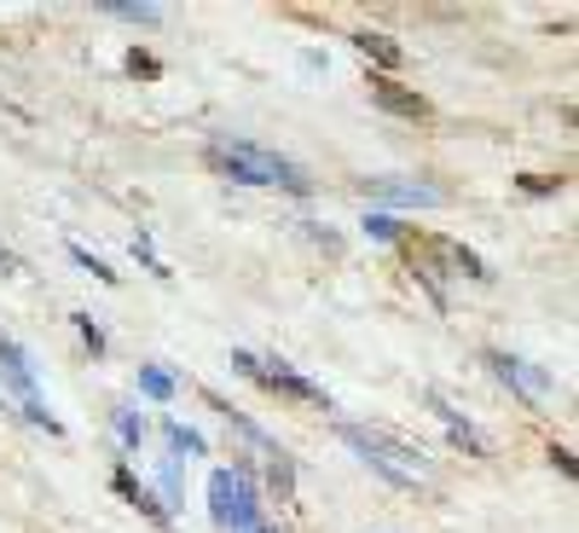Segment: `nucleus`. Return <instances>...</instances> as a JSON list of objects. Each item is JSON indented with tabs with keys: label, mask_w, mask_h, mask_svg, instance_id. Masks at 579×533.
Returning <instances> with one entry per match:
<instances>
[{
	"label": "nucleus",
	"mask_w": 579,
	"mask_h": 533,
	"mask_svg": "<svg viewBox=\"0 0 579 533\" xmlns=\"http://www.w3.org/2000/svg\"><path fill=\"white\" fill-rule=\"evenodd\" d=\"M111 18H122V24H162V7H134V0H116V7H105Z\"/></svg>",
	"instance_id": "nucleus-11"
},
{
	"label": "nucleus",
	"mask_w": 579,
	"mask_h": 533,
	"mask_svg": "<svg viewBox=\"0 0 579 533\" xmlns=\"http://www.w3.org/2000/svg\"><path fill=\"white\" fill-rule=\"evenodd\" d=\"M371 197H388V203H441L434 186H418V180H360Z\"/></svg>",
	"instance_id": "nucleus-7"
},
{
	"label": "nucleus",
	"mask_w": 579,
	"mask_h": 533,
	"mask_svg": "<svg viewBox=\"0 0 579 533\" xmlns=\"http://www.w3.org/2000/svg\"><path fill=\"white\" fill-rule=\"evenodd\" d=\"M70 256H76V261H81V266H88V273H99V279H105V284H111V279H116V273H111V266H105V261H99V256H93V250H81V243H76V250H70Z\"/></svg>",
	"instance_id": "nucleus-16"
},
{
	"label": "nucleus",
	"mask_w": 579,
	"mask_h": 533,
	"mask_svg": "<svg viewBox=\"0 0 579 533\" xmlns=\"http://www.w3.org/2000/svg\"><path fill=\"white\" fill-rule=\"evenodd\" d=\"M354 47H360L365 58H377L383 70H400V58H406V53H400V41H395V35H383V30H354Z\"/></svg>",
	"instance_id": "nucleus-8"
},
{
	"label": "nucleus",
	"mask_w": 579,
	"mask_h": 533,
	"mask_svg": "<svg viewBox=\"0 0 579 533\" xmlns=\"http://www.w3.org/2000/svg\"><path fill=\"white\" fill-rule=\"evenodd\" d=\"M76 331H81V337H88V348H93V354H99V348H105V331H99V325H93V319H76Z\"/></svg>",
	"instance_id": "nucleus-17"
},
{
	"label": "nucleus",
	"mask_w": 579,
	"mask_h": 533,
	"mask_svg": "<svg viewBox=\"0 0 579 533\" xmlns=\"http://www.w3.org/2000/svg\"><path fill=\"white\" fill-rule=\"evenodd\" d=\"M116 429H122V441H128V446H139V441H145V423H139L134 412H116Z\"/></svg>",
	"instance_id": "nucleus-15"
},
{
	"label": "nucleus",
	"mask_w": 579,
	"mask_h": 533,
	"mask_svg": "<svg viewBox=\"0 0 579 533\" xmlns=\"http://www.w3.org/2000/svg\"><path fill=\"white\" fill-rule=\"evenodd\" d=\"M487 365H492V372H499L527 406H545V400H550V372H540V365H527V360H515V354H499V348L487 354Z\"/></svg>",
	"instance_id": "nucleus-4"
},
{
	"label": "nucleus",
	"mask_w": 579,
	"mask_h": 533,
	"mask_svg": "<svg viewBox=\"0 0 579 533\" xmlns=\"http://www.w3.org/2000/svg\"><path fill=\"white\" fill-rule=\"evenodd\" d=\"M342 446L354 458H365L377 476H388L395 487H429V458L418 453V446H406V441H395V435H383V429H360V423H342Z\"/></svg>",
	"instance_id": "nucleus-1"
},
{
	"label": "nucleus",
	"mask_w": 579,
	"mask_h": 533,
	"mask_svg": "<svg viewBox=\"0 0 579 533\" xmlns=\"http://www.w3.org/2000/svg\"><path fill=\"white\" fill-rule=\"evenodd\" d=\"M256 533H273V528H256Z\"/></svg>",
	"instance_id": "nucleus-19"
},
{
	"label": "nucleus",
	"mask_w": 579,
	"mask_h": 533,
	"mask_svg": "<svg viewBox=\"0 0 579 533\" xmlns=\"http://www.w3.org/2000/svg\"><path fill=\"white\" fill-rule=\"evenodd\" d=\"M429 412H434V418H441V423H446V435H452V441H458V446H464V453H469V458H487V453H492L487 429H475V423H469L464 412H452V406H446V395H429Z\"/></svg>",
	"instance_id": "nucleus-5"
},
{
	"label": "nucleus",
	"mask_w": 579,
	"mask_h": 533,
	"mask_svg": "<svg viewBox=\"0 0 579 533\" xmlns=\"http://www.w3.org/2000/svg\"><path fill=\"white\" fill-rule=\"evenodd\" d=\"M209 494H215V522L232 528V510H238V469H215V476H209Z\"/></svg>",
	"instance_id": "nucleus-9"
},
{
	"label": "nucleus",
	"mask_w": 579,
	"mask_h": 533,
	"mask_svg": "<svg viewBox=\"0 0 579 533\" xmlns=\"http://www.w3.org/2000/svg\"><path fill=\"white\" fill-rule=\"evenodd\" d=\"M139 388H145V395H157V400H169V395H174L169 372H157V365H145V372H139Z\"/></svg>",
	"instance_id": "nucleus-12"
},
{
	"label": "nucleus",
	"mask_w": 579,
	"mask_h": 533,
	"mask_svg": "<svg viewBox=\"0 0 579 533\" xmlns=\"http://www.w3.org/2000/svg\"><path fill=\"white\" fill-rule=\"evenodd\" d=\"M116 494L122 499H128V504H139L145 510V517H151V522H169V510H162V504H151V494H145V487L128 476V469H116Z\"/></svg>",
	"instance_id": "nucleus-10"
},
{
	"label": "nucleus",
	"mask_w": 579,
	"mask_h": 533,
	"mask_svg": "<svg viewBox=\"0 0 579 533\" xmlns=\"http://www.w3.org/2000/svg\"><path fill=\"white\" fill-rule=\"evenodd\" d=\"M232 365H238V372H250L256 383H266L273 395H290V400H302V406H330V400L319 395V388L307 383L302 372H290V365H284L279 354H273V360H256V354H243V348H238V354H232Z\"/></svg>",
	"instance_id": "nucleus-3"
},
{
	"label": "nucleus",
	"mask_w": 579,
	"mask_h": 533,
	"mask_svg": "<svg viewBox=\"0 0 579 533\" xmlns=\"http://www.w3.org/2000/svg\"><path fill=\"white\" fill-rule=\"evenodd\" d=\"M365 233H371V238H383V243H395V238H400V227H395L388 215H365Z\"/></svg>",
	"instance_id": "nucleus-14"
},
{
	"label": "nucleus",
	"mask_w": 579,
	"mask_h": 533,
	"mask_svg": "<svg viewBox=\"0 0 579 533\" xmlns=\"http://www.w3.org/2000/svg\"><path fill=\"white\" fill-rule=\"evenodd\" d=\"M169 441H174V453H203V435L185 423H169Z\"/></svg>",
	"instance_id": "nucleus-13"
},
{
	"label": "nucleus",
	"mask_w": 579,
	"mask_h": 533,
	"mask_svg": "<svg viewBox=\"0 0 579 533\" xmlns=\"http://www.w3.org/2000/svg\"><path fill=\"white\" fill-rule=\"evenodd\" d=\"M371 99H377L383 111L406 116V122H429V99H423V93H411V88H400L395 76H371Z\"/></svg>",
	"instance_id": "nucleus-6"
},
{
	"label": "nucleus",
	"mask_w": 579,
	"mask_h": 533,
	"mask_svg": "<svg viewBox=\"0 0 579 533\" xmlns=\"http://www.w3.org/2000/svg\"><path fill=\"white\" fill-rule=\"evenodd\" d=\"M128 70H134V76H157V58H151V53H134Z\"/></svg>",
	"instance_id": "nucleus-18"
},
{
	"label": "nucleus",
	"mask_w": 579,
	"mask_h": 533,
	"mask_svg": "<svg viewBox=\"0 0 579 533\" xmlns=\"http://www.w3.org/2000/svg\"><path fill=\"white\" fill-rule=\"evenodd\" d=\"M209 162L238 180V186H290V192H307V174L296 169L290 157L266 151V146H250V139H220V146L209 151Z\"/></svg>",
	"instance_id": "nucleus-2"
}]
</instances>
